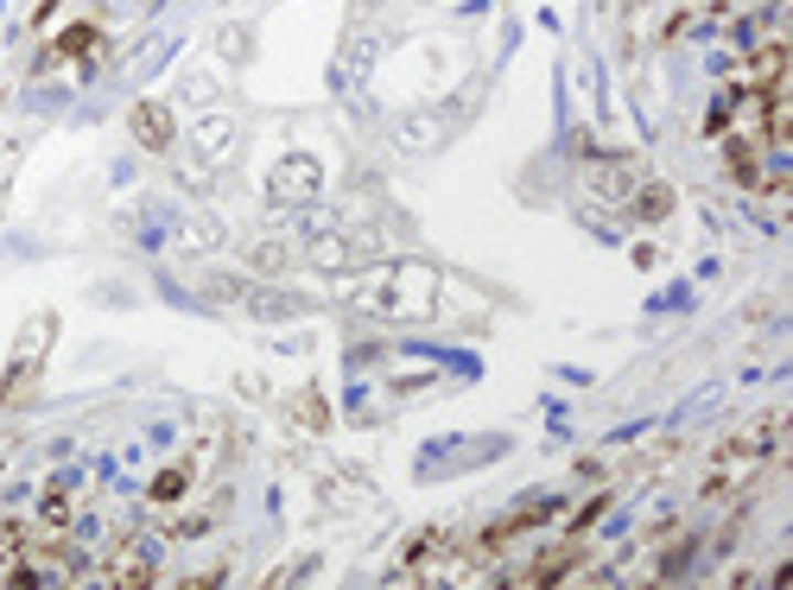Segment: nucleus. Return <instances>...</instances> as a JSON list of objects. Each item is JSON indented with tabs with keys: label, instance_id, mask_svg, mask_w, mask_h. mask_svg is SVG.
Segmentation results:
<instances>
[{
	"label": "nucleus",
	"instance_id": "1",
	"mask_svg": "<svg viewBox=\"0 0 793 590\" xmlns=\"http://www.w3.org/2000/svg\"><path fill=\"white\" fill-rule=\"evenodd\" d=\"M774 444H781V412H762L756 426H742L724 451L711 458V476H705V495H730V489H742V483H756L768 463H774Z\"/></svg>",
	"mask_w": 793,
	"mask_h": 590
},
{
	"label": "nucleus",
	"instance_id": "6",
	"mask_svg": "<svg viewBox=\"0 0 793 590\" xmlns=\"http://www.w3.org/2000/svg\"><path fill=\"white\" fill-rule=\"evenodd\" d=\"M191 476H197L191 463H179V470H159V476H153V502H172V495H184V489H191Z\"/></svg>",
	"mask_w": 793,
	"mask_h": 590
},
{
	"label": "nucleus",
	"instance_id": "7",
	"mask_svg": "<svg viewBox=\"0 0 793 590\" xmlns=\"http://www.w3.org/2000/svg\"><path fill=\"white\" fill-rule=\"evenodd\" d=\"M89 45H96V26H71L57 39V57H77V52H89Z\"/></svg>",
	"mask_w": 793,
	"mask_h": 590
},
{
	"label": "nucleus",
	"instance_id": "8",
	"mask_svg": "<svg viewBox=\"0 0 793 590\" xmlns=\"http://www.w3.org/2000/svg\"><path fill=\"white\" fill-rule=\"evenodd\" d=\"M318 407H324V400H318V387H306V394H299V419H306V426H331Z\"/></svg>",
	"mask_w": 793,
	"mask_h": 590
},
{
	"label": "nucleus",
	"instance_id": "3",
	"mask_svg": "<svg viewBox=\"0 0 793 590\" xmlns=\"http://www.w3.org/2000/svg\"><path fill=\"white\" fill-rule=\"evenodd\" d=\"M128 128H133V140H140L147 153H172V133H179V121H172V108H165V103H133Z\"/></svg>",
	"mask_w": 793,
	"mask_h": 590
},
{
	"label": "nucleus",
	"instance_id": "4",
	"mask_svg": "<svg viewBox=\"0 0 793 590\" xmlns=\"http://www.w3.org/2000/svg\"><path fill=\"white\" fill-rule=\"evenodd\" d=\"M629 216H635V223H666V216H673V184H661V179L635 184V191H629Z\"/></svg>",
	"mask_w": 793,
	"mask_h": 590
},
{
	"label": "nucleus",
	"instance_id": "2",
	"mask_svg": "<svg viewBox=\"0 0 793 590\" xmlns=\"http://www.w3.org/2000/svg\"><path fill=\"white\" fill-rule=\"evenodd\" d=\"M52 343H57V311H32L26 324H20V336H13L7 375H0V412H13V407H26L32 400V387H39V375H45Z\"/></svg>",
	"mask_w": 793,
	"mask_h": 590
},
{
	"label": "nucleus",
	"instance_id": "9",
	"mask_svg": "<svg viewBox=\"0 0 793 590\" xmlns=\"http://www.w3.org/2000/svg\"><path fill=\"white\" fill-rule=\"evenodd\" d=\"M0 458H7V438H0Z\"/></svg>",
	"mask_w": 793,
	"mask_h": 590
},
{
	"label": "nucleus",
	"instance_id": "5",
	"mask_svg": "<svg viewBox=\"0 0 793 590\" xmlns=\"http://www.w3.org/2000/svg\"><path fill=\"white\" fill-rule=\"evenodd\" d=\"M108 584H153V565H147V553H121V559H115V571H108Z\"/></svg>",
	"mask_w": 793,
	"mask_h": 590
}]
</instances>
